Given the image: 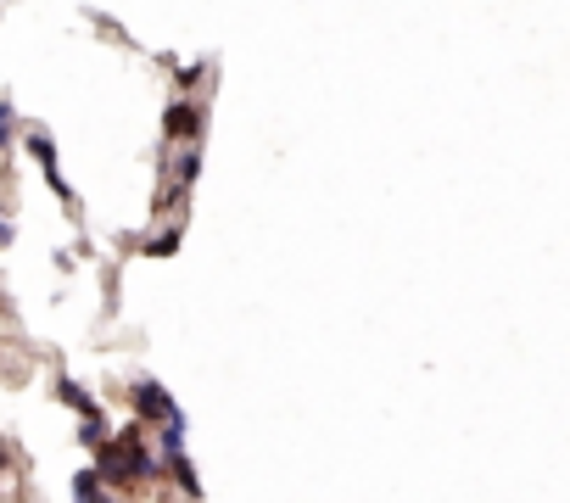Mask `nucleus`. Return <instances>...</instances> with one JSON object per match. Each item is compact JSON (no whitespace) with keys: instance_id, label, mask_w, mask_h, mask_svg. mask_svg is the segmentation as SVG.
Segmentation results:
<instances>
[{"instance_id":"nucleus-5","label":"nucleus","mask_w":570,"mask_h":503,"mask_svg":"<svg viewBox=\"0 0 570 503\" xmlns=\"http://www.w3.org/2000/svg\"><path fill=\"white\" fill-rule=\"evenodd\" d=\"M162 469L174 476V487L185 492V498H201V476H196V464L185 459V453H174V459H162Z\"/></svg>"},{"instance_id":"nucleus-2","label":"nucleus","mask_w":570,"mask_h":503,"mask_svg":"<svg viewBox=\"0 0 570 503\" xmlns=\"http://www.w3.org/2000/svg\"><path fill=\"white\" fill-rule=\"evenodd\" d=\"M23 146H28V157L40 162V174H45V185L62 196V201H73V190H67V179H62V162H56V140L45 129H23Z\"/></svg>"},{"instance_id":"nucleus-12","label":"nucleus","mask_w":570,"mask_h":503,"mask_svg":"<svg viewBox=\"0 0 570 503\" xmlns=\"http://www.w3.org/2000/svg\"><path fill=\"white\" fill-rule=\"evenodd\" d=\"M174 79H179V84L190 90V84H201V79H208V67H201V62H190V67H179V73H174Z\"/></svg>"},{"instance_id":"nucleus-14","label":"nucleus","mask_w":570,"mask_h":503,"mask_svg":"<svg viewBox=\"0 0 570 503\" xmlns=\"http://www.w3.org/2000/svg\"><path fill=\"white\" fill-rule=\"evenodd\" d=\"M0 469H6V453H0Z\"/></svg>"},{"instance_id":"nucleus-7","label":"nucleus","mask_w":570,"mask_h":503,"mask_svg":"<svg viewBox=\"0 0 570 503\" xmlns=\"http://www.w3.org/2000/svg\"><path fill=\"white\" fill-rule=\"evenodd\" d=\"M79 442H84L90 453H95V448H107V442H112V425H107V420H101V414L79 420Z\"/></svg>"},{"instance_id":"nucleus-10","label":"nucleus","mask_w":570,"mask_h":503,"mask_svg":"<svg viewBox=\"0 0 570 503\" xmlns=\"http://www.w3.org/2000/svg\"><path fill=\"white\" fill-rule=\"evenodd\" d=\"M179 252V224L174 229H162V235H151L146 241V257H174Z\"/></svg>"},{"instance_id":"nucleus-9","label":"nucleus","mask_w":570,"mask_h":503,"mask_svg":"<svg viewBox=\"0 0 570 503\" xmlns=\"http://www.w3.org/2000/svg\"><path fill=\"white\" fill-rule=\"evenodd\" d=\"M196 179H201V151H196V146H190V151H185V157H179V185H174V196H185V190H190V185H196Z\"/></svg>"},{"instance_id":"nucleus-11","label":"nucleus","mask_w":570,"mask_h":503,"mask_svg":"<svg viewBox=\"0 0 570 503\" xmlns=\"http://www.w3.org/2000/svg\"><path fill=\"white\" fill-rule=\"evenodd\" d=\"M17 140V112H12V101H0V151H12Z\"/></svg>"},{"instance_id":"nucleus-4","label":"nucleus","mask_w":570,"mask_h":503,"mask_svg":"<svg viewBox=\"0 0 570 503\" xmlns=\"http://www.w3.org/2000/svg\"><path fill=\"white\" fill-rule=\"evenodd\" d=\"M56 397H62V402H67V409H73L79 420L101 414V402H95V392H90V386H79L73 375H62V381H56Z\"/></svg>"},{"instance_id":"nucleus-1","label":"nucleus","mask_w":570,"mask_h":503,"mask_svg":"<svg viewBox=\"0 0 570 503\" xmlns=\"http://www.w3.org/2000/svg\"><path fill=\"white\" fill-rule=\"evenodd\" d=\"M129 409H134V420H140V425H168V420L179 414V402L168 397L157 381H134L129 386Z\"/></svg>"},{"instance_id":"nucleus-8","label":"nucleus","mask_w":570,"mask_h":503,"mask_svg":"<svg viewBox=\"0 0 570 503\" xmlns=\"http://www.w3.org/2000/svg\"><path fill=\"white\" fill-rule=\"evenodd\" d=\"M157 442H162V459H174V453H185V414H174L162 430H157Z\"/></svg>"},{"instance_id":"nucleus-3","label":"nucleus","mask_w":570,"mask_h":503,"mask_svg":"<svg viewBox=\"0 0 570 503\" xmlns=\"http://www.w3.org/2000/svg\"><path fill=\"white\" fill-rule=\"evenodd\" d=\"M201 129H208L201 101H168V112H162V134H168V140H201Z\"/></svg>"},{"instance_id":"nucleus-6","label":"nucleus","mask_w":570,"mask_h":503,"mask_svg":"<svg viewBox=\"0 0 570 503\" xmlns=\"http://www.w3.org/2000/svg\"><path fill=\"white\" fill-rule=\"evenodd\" d=\"M73 503H112V492H107V481H101L95 469H79L73 476Z\"/></svg>"},{"instance_id":"nucleus-13","label":"nucleus","mask_w":570,"mask_h":503,"mask_svg":"<svg viewBox=\"0 0 570 503\" xmlns=\"http://www.w3.org/2000/svg\"><path fill=\"white\" fill-rule=\"evenodd\" d=\"M6 241H12V224H6V218H0V247H6Z\"/></svg>"}]
</instances>
